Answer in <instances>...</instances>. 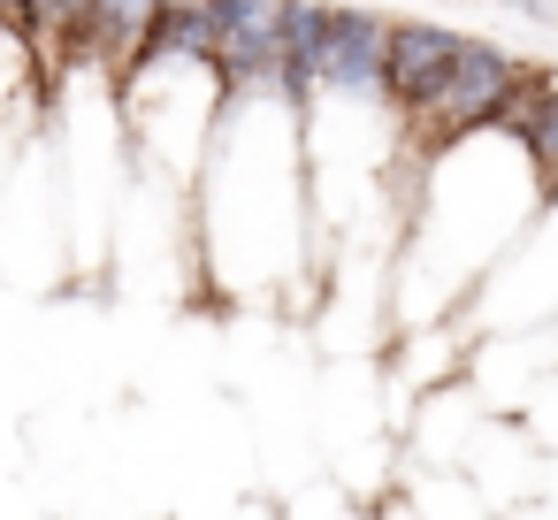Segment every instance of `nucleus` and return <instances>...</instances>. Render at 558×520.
I'll return each mask as SVG.
<instances>
[{"label":"nucleus","mask_w":558,"mask_h":520,"mask_svg":"<svg viewBox=\"0 0 558 520\" xmlns=\"http://www.w3.org/2000/svg\"><path fill=\"white\" fill-rule=\"evenodd\" d=\"M184 261L215 306L299 314L329 283L314 184H306V123L283 77L230 85L184 192Z\"/></svg>","instance_id":"f257e3e1"},{"label":"nucleus","mask_w":558,"mask_h":520,"mask_svg":"<svg viewBox=\"0 0 558 520\" xmlns=\"http://www.w3.org/2000/svg\"><path fill=\"white\" fill-rule=\"evenodd\" d=\"M550 184L520 131H466L451 146L413 154L398 192V230L383 253V314L390 337L451 322L474 283L512 253V238L543 215Z\"/></svg>","instance_id":"f03ea898"},{"label":"nucleus","mask_w":558,"mask_h":520,"mask_svg":"<svg viewBox=\"0 0 558 520\" xmlns=\"http://www.w3.org/2000/svg\"><path fill=\"white\" fill-rule=\"evenodd\" d=\"M535 77H543V62H527V55H512V47L466 32L459 55H451V70L428 85V100L398 116V123H405V146L428 154V146H451V138H466V131H497V123L512 131V116H520V100H527Z\"/></svg>","instance_id":"7ed1b4c3"},{"label":"nucleus","mask_w":558,"mask_h":520,"mask_svg":"<svg viewBox=\"0 0 558 520\" xmlns=\"http://www.w3.org/2000/svg\"><path fill=\"white\" fill-rule=\"evenodd\" d=\"M558 314V199H543V215L512 238V253L474 283V299L451 314V329L466 344L482 337H520V329H543Z\"/></svg>","instance_id":"20e7f679"},{"label":"nucleus","mask_w":558,"mask_h":520,"mask_svg":"<svg viewBox=\"0 0 558 520\" xmlns=\"http://www.w3.org/2000/svg\"><path fill=\"white\" fill-rule=\"evenodd\" d=\"M383 9H360V0H329V24H322V62L306 93H344V100H383ZM299 93V100H306Z\"/></svg>","instance_id":"39448f33"},{"label":"nucleus","mask_w":558,"mask_h":520,"mask_svg":"<svg viewBox=\"0 0 558 520\" xmlns=\"http://www.w3.org/2000/svg\"><path fill=\"white\" fill-rule=\"evenodd\" d=\"M459 24H444V16H390V32H383V100L405 116V108H421L428 100V85L451 70V55H459Z\"/></svg>","instance_id":"423d86ee"},{"label":"nucleus","mask_w":558,"mask_h":520,"mask_svg":"<svg viewBox=\"0 0 558 520\" xmlns=\"http://www.w3.org/2000/svg\"><path fill=\"white\" fill-rule=\"evenodd\" d=\"M215 70L222 85L283 77V0H215Z\"/></svg>","instance_id":"0eeeda50"},{"label":"nucleus","mask_w":558,"mask_h":520,"mask_svg":"<svg viewBox=\"0 0 558 520\" xmlns=\"http://www.w3.org/2000/svg\"><path fill=\"white\" fill-rule=\"evenodd\" d=\"M322 24H329V0H283V85H291V93H306V85H314Z\"/></svg>","instance_id":"6e6552de"},{"label":"nucleus","mask_w":558,"mask_h":520,"mask_svg":"<svg viewBox=\"0 0 558 520\" xmlns=\"http://www.w3.org/2000/svg\"><path fill=\"white\" fill-rule=\"evenodd\" d=\"M512 131H520V146L535 154V169L550 177V169H558V70H543V77L527 85V100H520Z\"/></svg>","instance_id":"1a4fd4ad"},{"label":"nucleus","mask_w":558,"mask_h":520,"mask_svg":"<svg viewBox=\"0 0 558 520\" xmlns=\"http://www.w3.org/2000/svg\"><path fill=\"white\" fill-rule=\"evenodd\" d=\"M512 421H520V428L543 444V459H558V367H550V375H543V383L520 398V413H512Z\"/></svg>","instance_id":"9d476101"},{"label":"nucleus","mask_w":558,"mask_h":520,"mask_svg":"<svg viewBox=\"0 0 558 520\" xmlns=\"http://www.w3.org/2000/svg\"><path fill=\"white\" fill-rule=\"evenodd\" d=\"M497 9H512V16L535 24V32H558V0H497Z\"/></svg>","instance_id":"9b49d317"},{"label":"nucleus","mask_w":558,"mask_h":520,"mask_svg":"<svg viewBox=\"0 0 558 520\" xmlns=\"http://www.w3.org/2000/svg\"><path fill=\"white\" fill-rule=\"evenodd\" d=\"M497 520H558V505H550V497H527V505H512V512H497Z\"/></svg>","instance_id":"f8f14e48"},{"label":"nucleus","mask_w":558,"mask_h":520,"mask_svg":"<svg viewBox=\"0 0 558 520\" xmlns=\"http://www.w3.org/2000/svg\"><path fill=\"white\" fill-rule=\"evenodd\" d=\"M383 520H413V512H405V497H390V505H383Z\"/></svg>","instance_id":"ddd939ff"},{"label":"nucleus","mask_w":558,"mask_h":520,"mask_svg":"<svg viewBox=\"0 0 558 520\" xmlns=\"http://www.w3.org/2000/svg\"><path fill=\"white\" fill-rule=\"evenodd\" d=\"M543 184H550V199H558V169H550V177H543Z\"/></svg>","instance_id":"4468645a"}]
</instances>
